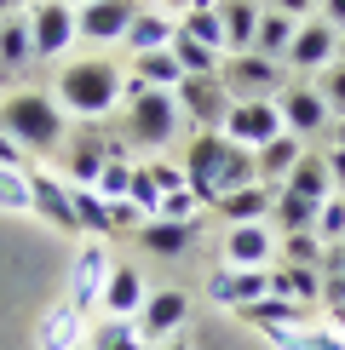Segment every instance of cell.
I'll use <instances>...</instances> for the list:
<instances>
[{"mask_svg":"<svg viewBox=\"0 0 345 350\" xmlns=\"http://www.w3.org/2000/svg\"><path fill=\"white\" fill-rule=\"evenodd\" d=\"M58 104H64L69 121L92 126V121H110L115 109H121L127 98V64H115V57L92 52V57H69L64 69H58Z\"/></svg>","mask_w":345,"mask_h":350,"instance_id":"obj_1","label":"cell"},{"mask_svg":"<svg viewBox=\"0 0 345 350\" xmlns=\"http://www.w3.org/2000/svg\"><path fill=\"white\" fill-rule=\"evenodd\" d=\"M184 126V109L172 92H155V86H138L127 75V98H121V138L127 150H144V155H162Z\"/></svg>","mask_w":345,"mask_h":350,"instance_id":"obj_2","label":"cell"},{"mask_svg":"<svg viewBox=\"0 0 345 350\" xmlns=\"http://www.w3.org/2000/svg\"><path fill=\"white\" fill-rule=\"evenodd\" d=\"M0 133L18 138L29 155H58L69 138V115L52 92H6L0 98Z\"/></svg>","mask_w":345,"mask_h":350,"instance_id":"obj_3","label":"cell"},{"mask_svg":"<svg viewBox=\"0 0 345 350\" xmlns=\"http://www.w3.org/2000/svg\"><path fill=\"white\" fill-rule=\"evenodd\" d=\"M219 81H225V92L236 98H277L288 81V64H277V57H265V52H230L225 57V69H219Z\"/></svg>","mask_w":345,"mask_h":350,"instance_id":"obj_4","label":"cell"},{"mask_svg":"<svg viewBox=\"0 0 345 350\" xmlns=\"http://www.w3.org/2000/svg\"><path fill=\"white\" fill-rule=\"evenodd\" d=\"M277 115H282V133H294V138H328V126H334V109L322 104V92H316V81H288L282 92H277Z\"/></svg>","mask_w":345,"mask_h":350,"instance_id":"obj_5","label":"cell"},{"mask_svg":"<svg viewBox=\"0 0 345 350\" xmlns=\"http://www.w3.org/2000/svg\"><path fill=\"white\" fill-rule=\"evenodd\" d=\"M29 35H35V64H52V57H69V46L81 40V18L69 0H35Z\"/></svg>","mask_w":345,"mask_h":350,"instance_id":"obj_6","label":"cell"},{"mask_svg":"<svg viewBox=\"0 0 345 350\" xmlns=\"http://www.w3.org/2000/svg\"><path fill=\"white\" fill-rule=\"evenodd\" d=\"M230 144L225 133H190V144H184V178H190V189L201 196V207L213 213V201H219V172L230 161Z\"/></svg>","mask_w":345,"mask_h":350,"instance_id":"obj_7","label":"cell"},{"mask_svg":"<svg viewBox=\"0 0 345 350\" xmlns=\"http://www.w3.org/2000/svg\"><path fill=\"white\" fill-rule=\"evenodd\" d=\"M29 189H35V218H47V224L64 230V236H81V224H75V184H69L64 172L29 161Z\"/></svg>","mask_w":345,"mask_h":350,"instance_id":"obj_8","label":"cell"},{"mask_svg":"<svg viewBox=\"0 0 345 350\" xmlns=\"http://www.w3.org/2000/svg\"><path fill=\"white\" fill-rule=\"evenodd\" d=\"M172 98H179L184 121H190L196 133H219L225 115H230V104H236V98L225 92V81H219V75H184V86H179Z\"/></svg>","mask_w":345,"mask_h":350,"instance_id":"obj_9","label":"cell"},{"mask_svg":"<svg viewBox=\"0 0 345 350\" xmlns=\"http://www.w3.org/2000/svg\"><path fill=\"white\" fill-rule=\"evenodd\" d=\"M110 247L104 241H81L75 258H69V304H75L81 316L98 310V299H104V282H110Z\"/></svg>","mask_w":345,"mask_h":350,"instance_id":"obj_10","label":"cell"},{"mask_svg":"<svg viewBox=\"0 0 345 350\" xmlns=\"http://www.w3.org/2000/svg\"><path fill=\"white\" fill-rule=\"evenodd\" d=\"M138 12H144V0H86V6L75 12L81 18V40L86 46H121Z\"/></svg>","mask_w":345,"mask_h":350,"instance_id":"obj_11","label":"cell"},{"mask_svg":"<svg viewBox=\"0 0 345 350\" xmlns=\"http://www.w3.org/2000/svg\"><path fill=\"white\" fill-rule=\"evenodd\" d=\"M334 57H340V29H334V23H322V18H305L282 64H288V75H322Z\"/></svg>","mask_w":345,"mask_h":350,"instance_id":"obj_12","label":"cell"},{"mask_svg":"<svg viewBox=\"0 0 345 350\" xmlns=\"http://www.w3.org/2000/svg\"><path fill=\"white\" fill-rule=\"evenodd\" d=\"M219 133L230 144H242V150H259V144H270L282 133V115H277V98H242V104H230L225 126Z\"/></svg>","mask_w":345,"mask_h":350,"instance_id":"obj_13","label":"cell"},{"mask_svg":"<svg viewBox=\"0 0 345 350\" xmlns=\"http://www.w3.org/2000/svg\"><path fill=\"white\" fill-rule=\"evenodd\" d=\"M58 161H64V178L69 184H98V172H104L115 155H110V133L104 126H81V133H69V144L58 150Z\"/></svg>","mask_w":345,"mask_h":350,"instance_id":"obj_14","label":"cell"},{"mask_svg":"<svg viewBox=\"0 0 345 350\" xmlns=\"http://www.w3.org/2000/svg\"><path fill=\"white\" fill-rule=\"evenodd\" d=\"M133 322L144 333V345H162V339H172V333H184V322H190V293H184V287H162V293L144 299V310L133 316Z\"/></svg>","mask_w":345,"mask_h":350,"instance_id":"obj_15","label":"cell"},{"mask_svg":"<svg viewBox=\"0 0 345 350\" xmlns=\"http://www.w3.org/2000/svg\"><path fill=\"white\" fill-rule=\"evenodd\" d=\"M225 265L230 270H270L277 265L270 224H225Z\"/></svg>","mask_w":345,"mask_h":350,"instance_id":"obj_16","label":"cell"},{"mask_svg":"<svg viewBox=\"0 0 345 350\" xmlns=\"http://www.w3.org/2000/svg\"><path fill=\"white\" fill-rule=\"evenodd\" d=\"M207 299L225 304V310H248V304L270 299V270H230V265H219L207 275Z\"/></svg>","mask_w":345,"mask_h":350,"instance_id":"obj_17","label":"cell"},{"mask_svg":"<svg viewBox=\"0 0 345 350\" xmlns=\"http://www.w3.org/2000/svg\"><path fill=\"white\" fill-rule=\"evenodd\" d=\"M213 213H219L225 224H270V213H277V189L253 178L242 189H225V196L213 201Z\"/></svg>","mask_w":345,"mask_h":350,"instance_id":"obj_18","label":"cell"},{"mask_svg":"<svg viewBox=\"0 0 345 350\" xmlns=\"http://www.w3.org/2000/svg\"><path fill=\"white\" fill-rule=\"evenodd\" d=\"M133 236H138V247H144L150 258H184V253L196 247V236H201V218H196V224H172V218H144Z\"/></svg>","mask_w":345,"mask_h":350,"instance_id":"obj_19","label":"cell"},{"mask_svg":"<svg viewBox=\"0 0 345 350\" xmlns=\"http://www.w3.org/2000/svg\"><path fill=\"white\" fill-rule=\"evenodd\" d=\"M172 40H179V18H172L167 6H144L121 46H127V57H138V52H162V46H172Z\"/></svg>","mask_w":345,"mask_h":350,"instance_id":"obj_20","label":"cell"},{"mask_svg":"<svg viewBox=\"0 0 345 350\" xmlns=\"http://www.w3.org/2000/svg\"><path fill=\"white\" fill-rule=\"evenodd\" d=\"M144 299H150V287H144L138 265H110V282H104V299H98V310L104 316H138Z\"/></svg>","mask_w":345,"mask_h":350,"instance_id":"obj_21","label":"cell"},{"mask_svg":"<svg viewBox=\"0 0 345 350\" xmlns=\"http://www.w3.org/2000/svg\"><path fill=\"white\" fill-rule=\"evenodd\" d=\"M86 327H92V322H86L75 304L64 299V304H52V310L40 316V333H35V339H40V350H86Z\"/></svg>","mask_w":345,"mask_h":350,"instance_id":"obj_22","label":"cell"},{"mask_svg":"<svg viewBox=\"0 0 345 350\" xmlns=\"http://www.w3.org/2000/svg\"><path fill=\"white\" fill-rule=\"evenodd\" d=\"M299 155H305V138H294V133H277L270 144H259V150H253V161H259V184L282 189V184H288V172L299 167Z\"/></svg>","mask_w":345,"mask_h":350,"instance_id":"obj_23","label":"cell"},{"mask_svg":"<svg viewBox=\"0 0 345 350\" xmlns=\"http://www.w3.org/2000/svg\"><path fill=\"white\" fill-rule=\"evenodd\" d=\"M219 18H225V57H230V52H253L259 18H265V0H219Z\"/></svg>","mask_w":345,"mask_h":350,"instance_id":"obj_24","label":"cell"},{"mask_svg":"<svg viewBox=\"0 0 345 350\" xmlns=\"http://www.w3.org/2000/svg\"><path fill=\"white\" fill-rule=\"evenodd\" d=\"M270 299H288V304H322V270H305V265H270Z\"/></svg>","mask_w":345,"mask_h":350,"instance_id":"obj_25","label":"cell"},{"mask_svg":"<svg viewBox=\"0 0 345 350\" xmlns=\"http://www.w3.org/2000/svg\"><path fill=\"white\" fill-rule=\"evenodd\" d=\"M127 75H133L138 86H155V92H179L184 86V69H179V57H172V46L127 57Z\"/></svg>","mask_w":345,"mask_h":350,"instance_id":"obj_26","label":"cell"},{"mask_svg":"<svg viewBox=\"0 0 345 350\" xmlns=\"http://www.w3.org/2000/svg\"><path fill=\"white\" fill-rule=\"evenodd\" d=\"M35 64V35H29V12H6L0 18V75H18Z\"/></svg>","mask_w":345,"mask_h":350,"instance_id":"obj_27","label":"cell"},{"mask_svg":"<svg viewBox=\"0 0 345 350\" xmlns=\"http://www.w3.org/2000/svg\"><path fill=\"white\" fill-rule=\"evenodd\" d=\"M288 196H305V201H328V196H334V178H328V155L322 150H305V155H299V167L294 172H288Z\"/></svg>","mask_w":345,"mask_h":350,"instance_id":"obj_28","label":"cell"},{"mask_svg":"<svg viewBox=\"0 0 345 350\" xmlns=\"http://www.w3.org/2000/svg\"><path fill=\"white\" fill-rule=\"evenodd\" d=\"M86 350H150L133 316H98L86 327Z\"/></svg>","mask_w":345,"mask_h":350,"instance_id":"obj_29","label":"cell"},{"mask_svg":"<svg viewBox=\"0 0 345 350\" xmlns=\"http://www.w3.org/2000/svg\"><path fill=\"white\" fill-rule=\"evenodd\" d=\"M179 35L201 40V46L225 52V18H219V0H190V12H179Z\"/></svg>","mask_w":345,"mask_h":350,"instance_id":"obj_30","label":"cell"},{"mask_svg":"<svg viewBox=\"0 0 345 350\" xmlns=\"http://www.w3.org/2000/svg\"><path fill=\"white\" fill-rule=\"evenodd\" d=\"M322 236L316 230H288V236H277V265H305V270H322Z\"/></svg>","mask_w":345,"mask_h":350,"instance_id":"obj_31","label":"cell"},{"mask_svg":"<svg viewBox=\"0 0 345 350\" xmlns=\"http://www.w3.org/2000/svg\"><path fill=\"white\" fill-rule=\"evenodd\" d=\"M294 35H299V23L265 6V18H259V35H253V52H265V57H277V64H282L288 46H294Z\"/></svg>","mask_w":345,"mask_h":350,"instance_id":"obj_32","label":"cell"},{"mask_svg":"<svg viewBox=\"0 0 345 350\" xmlns=\"http://www.w3.org/2000/svg\"><path fill=\"white\" fill-rule=\"evenodd\" d=\"M172 57H179V69H184V75H219V69H225V52L201 46V40H190V35H179V40H172Z\"/></svg>","mask_w":345,"mask_h":350,"instance_id":"obj_33","label":"cell"},{"mask_svg":"<svg viewBox=\"0 0 345 350\" xmlns=\"http://www.w3.org/2000/svg\"><path fill=\"white\" fill-rule=\"evenodd\" d=\"M316 213H322V201H305V196H288V189H277V224H282V236L288 230H316Z\"/></svg>","mask_w":345,"mask_h":350,"instance_id":"obj_34","label":"cell"},{"mask_svg":"<svg viewBox=\"0 0 345 350\" xmlns=\"http://www.w3.org/2000/svg\"><path fill=\"white\" fill-rule=\"evenodd\" d=\"M0 213H35L29 167H0Z\"/></svg>","mask_w":345,"mask_h":350,"instance_id":"obj_35","label":"cell"},{"mask_svg":"<svg viewBox=\"0 0 345 350\" xmlns=\"http://www.w3.org/2000/svg\"><path fill=\"white\" fill-rule=\"evenodd\" d=\"M127 201H133L144 218H155V213H162V184H155V172L144 167V161H133V189H127Z\"/></svg>","mask_w":345,"mask_h":350,"instance_id":"obj_36","label":"cell"},{"mask_svg":"<svg viewBox=\"0 0 345 350\" xmlns=\"http://www.w3.org/2000/svg\"><path fill=\"white\" fill-rule=\"evenodd\" d=\"M98 196H104V201H127V189H133V161H127V155H115V161L104 167V172H98Z\"/></svg>","mask_w":345,"mask_h":350,"instance_id":"obj_37","label":"cell"},{"mask_svg":"<svg viewBox=\"0 0 345 350\" xmlns=\"http://www.w3.org/2000/svg\"><path fill=\"white\" fill-rule=\"evenodd\" d=\"M259 178V161H253V150H230V161H225V172H219V196L225 189H242V184H253Z\"/></svg>","mask_w":345,"mask_h":350,"instance_id":"obj_38","label":"cell"},{"mask_svg":"<svg viewBox=\"0 0 345 350\" xmlns=\"http://www.w3.org/2000/svg\"><path fill=\"white\" fill-rule=\"evenodd\" d=\"M316 236H322V247H340L345 241V196H328L322 213H316Z\"/></svg>","mask_w":345,"mask_h":350,"instance_id":"obj_39","label":"cell"},{"mask_svg":"<svg viewBox=\"0 0 345 350\" xmlns=\"http://www.w3.org/2000/svg\"><path fill=\"white\" fill-rule=\"evenodd\" d=\"M316 92H322V104L334 109V121H340L345 115V57H334V64L316 75Z\"/></svg>","mask_w":345,"mask_h":350,"instance_id":"obj_40","label":"cell"},{"mask_svg":"<svg viewBox=\"0 0 345 350\" xmlns=\"http://www.w3.org/2000/svg\"><path fill=\"white\" fill-rule=\"evenodd\" d=\"M265 339L277 350H316V345H322V327H270Z\"/></svg>","mask_w":345,"mask_h":350,"instance_id":"obj_41","label":"cell"},{"mask_svg":"<svg viewBox=\"0 0 345 350\" xmlns=\"http://www.w3.org/2000/svg\"><path fill=\"white\" fill-rule=\"evenodd\" d=\"M270 12H282V18H294V23H305V18H316V6L322 0H265Z\"/></svg>","mask_w":345,"mask_h":350,"instance_id":"obj_42","label":"cell"},{"mask_svg":"<svg viewBox=\"0 0 345 350\" xmlns=\"http://www.w3.org/2000/svg\"><path fill=\"white\" fill-rule=\"evenodd\" d=\"M110 213H115V236H121V230H138V224H144V213L133 207V201H110Z\"/></svg>","mask_w":345,"mask_h":350,"instance_id":"obj_43","label":"cell"},{"mask_svg":"<svg viewBox=\"0 0 345 350\" xmlns=\"http://www.w3.org/2000/svg\"><path fill=\"white\" fill-rule=\"evenodd\" d=\"M322 304H328V310L345 304V270H328V275H322Z\"/></svg>","mask_w":345,"mask_h":350,"instance_id":"obj_44","label":"cell"},{"mask_svg":"<svg viewBox=\"0 0 345 350\" xmlns=\"http://www.w3.org/2000/svg\"><path fill=\"white\" fill-rule=\"evenodd\" d=\"M0 167H29V150L18 138H6V133H0Z\"/></svg>","mask_w":345,"mask_h":350,"instance_id":"obj_45","label":"cell"},{"mask_svg":"<svg viewBox=\"0 0 345 350\" xmlns=\"http://www.w3.org/2000/svg\"><path fill=\"white\" fill-rule=\"evenodd\" d=\"M328 155V178H334V189L345 196V144H334V150H322Z\"/></svg>","mask_w":345,"mask_h":350,"instance_id":"obj_46","label":"cell"},{"mask_svg":"<svg viewBox=\"0 0 345 350\" xmlns=\"http://www.w3.org/2000/svg\"><path fill=\"white\" fill-rule=\"evenodd\" d=\"M316 18L334 23V29H345V0H322V6H316Z\"/></svg>","mask_w":345,"mask_h":350,"instance_id":"obj_47","label":"cell"},{"mask_svg":"<svg viewBox=\"0 0 345 350\" xmlns=\"http://www.w3.org/2000/svg\"><path fill=\"white\" fill-rule=\"evenodd\" d=\"M316 350H345V333H334V327H322V345Z\"/></svg>","mask_w":345,"mask_h":350,"instance_id":"obj_48","label":"cell"},{"mask_svg":"<svg viewBox=\"0 0 345 350\" xmlns=\"http://www.w3.org/2000/svg\"><path fill=\"white\" fill-rule=\"evenodd\" d=\"M328 327H334V333H345V304H334V310H328Z\"/></svg>","mask_w":345,"mask_h":350,"instance_id":"obj_49","label":"cell"},{"mask_svg":"<svg viewBox=\"0 0 345 350\" xmlns=\"http://www.w3.org/2000/svg\"><path fill=\"white\" fill-rule=\"evenodd\" d=\"M155 350H190V339H184V333H172V339H162Z\"/></svg>","mask_w":345,"mask_h":350,"instance_id":"obj_50","label":"cell"},{"mask_svg":"<svg viewBox=\"0 0 345 350\" xmlns=\"http://www.w3.org/2000/svg\"><path fill=\"white\" fill-rule=\"evenodd\" d=\"M328 138H334V144H345V115H340L334 126H328Z\"/></svg>","mask_w":345,"mask_h":350,"instance_id":"obj_51","label":"cell"},{"mask_svg":"<svg viewBox=\"0 0 345 350\" xmlns=\"http://www.w3.org/2000/svg\"><path fill=\"white\" fill-rule=\"evenodd\" d=\"M6 6H12V12H29V6H35V0H6Z\"/></svg>","mask_w":345,"mask_h":350,"instance_id":"obj_52","label":"cell"},{"mask_svg":"<svg viewBox=\"0 0 345 350\" xmlns=\"http://www.w3.org/2000/svg\"><path fill=\"white\" fill-rule=\"evenodd\" d=\"M340 57H345V29H340Z\"/></svg>","mask_w":345,"mask_h":350,"instance_id":"obj_53","label":"cell"},{"mask_svg":"<svg viewBox=\"0 0 345 350\" xmlns=\"http://www.w3.org/2000/svg\"><path fill=\"white\" fill-rule=\"evenodd\" d=\"M69 6H75V12H81V6H86V0H69Z\"/></svg>","mask_w":345,"mask_h":350,"instance_id":"obj_54","label":"cell"},{"mask_svg":"<svg viewBox=\"0 0 345 350\" xmlns=\"http://www.w3.org/2000/svg\"><path fill=\"white\" fill-rule=\"evenodd\" d=\"M0 18H6V6H0Z\"/></svg>","mask_w":345,"mask_h":350,"instance_id":"obj_55","label":"cell"},{"mask_svg":"<svg viewBox=\"0 0 345 350\" xmlns=\"http://www.w3.org/2000/svg\"><path fill=\"white\" fill-rule=\"evenodd\" d=\"M0 6H6V0H0ZM6 12H12V6H6Z\"/></svg>","mask_w":345,"mask_h":350,"instance_id":"obj_56","label":"cell"}]
</instances>
